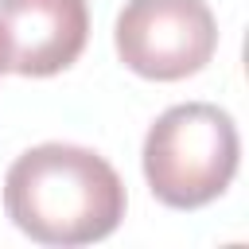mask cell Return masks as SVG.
<instances>
[{
    "mask_svg": "<svg viewBox=\"0 0 249 249\" xmlns=\"http://www.w3.org/2000/svg\"><path fill=\"white\" fill-rule=\"evenodd\" d=\"M237 124L210 101L171 105L144 136V179L163 206L195 210L214 202L237 175Z\"/></svg>",
    "mask_w": 249,
    "mask_h": 249,
    "instance_id": "2",
    "label": "cell"
},
{
    "mask_svg": "<svg viewBox=\"0 0 249 249\" xmlns=\"http://www.w3.org/2000/svg\"><path fill=\"white\" fill-rule=\"evenodd\" d=\"M8 70V39H4V27H0V74Z\"/></svg>",
    "mask_w": 249,
    "mask_h": 249,
    "instance_id": "5",
    "label": "cell"
},
{
    "mask_svg": "<svg viewBox=\"0 0 249 249\" xmlns=\"http://www.w3.org/2000/svg\"><path fill=\"white\" fill-rule=\"evenodd\" d=\"M8 218L43 245H89L124 218V183L113 163L78 144L27 148L4 175Z\"/></svg>",
    "mask_w": 249,
    "mask_h": 249,
    "instance_id": "1",
    "label": "cell"
},
{
    "mask_svg": "<svg viewBox=\"0 0 249 249\" xmlns=\"http://www.w3.org/2000/svg\"><path fill=\"white\" fill-rule=\"evenodd\" d=\"M0 27L8 39V70L47 78L86 51L89 8L86 0H0Z\"/></svg>",
    "mask_w": 249,
    "mask_h": 249,
    "instance_id": "4",
    "label": "cell"
},
{
    "mask_svg": "<svg viewBox=\"0 0 249 249\" xmlns=\"http://www.w3.org/2000/svg\"><path fill=\"white\" fill-rule=\"evenodd\" d=\"M121 62L152 82L198 74L218 47V23L206 0H128L117 16Z\"/></svg>",
    "mask_w": 249,
    "mask_h": 249,
    "instance_id": "3",
    "label": "cell"
}]
</instances>
